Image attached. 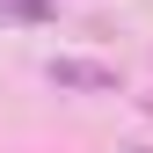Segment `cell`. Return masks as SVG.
Wrapping results in <instances>:
<instances>
[{"label": "cell", "mask_w": 153, "mask_h": 153, "mask_svg": "<svg viewBox=\"0 0 153 153\" xmlns=\"http://www.w3.org/2000/svg\"><path fill=\"white\" fill-rule=\"evenodd\" d=\"M51 80H59V88H117V73H109V66H80V59H59Z\"/></svg>", "instance_id": "cell-1"}]
</instances>
